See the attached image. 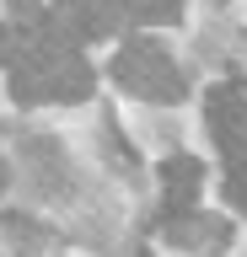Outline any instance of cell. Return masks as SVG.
<instances>
[{
    "label": "cell",
    "mask_w": 247,
    "mask_h": 257,
    "mask_svg": "<svg viewBox=\"0 0 247 257\" xmlns=\"http://www.w3.org/2000/svg\"><path fill=\"white\" fill-rule=\"evenodd\" d=\"M161 188H167L161 209H194L199 188H204V166L194 156H167L161 161Z\"/></svg>",
    "instance_id": "6"
},
{
    "label": "cell",
    "mask_w": 247,
    "mask_h": 257,
    "mask_svg": "<svg viewBox=\"0 0 247 257\" xmlns=\"http://www.w3.org/2000/svg\"><path fill=\"white\" fill-rule=\"evenodd\" d=\"M220 193H226L231 209H242V214H247V166H231L226 182H220Z\"/></svg>",
    "instance_id": "8"
},
{
    "label": "cell",
    "mask_w": 247,
    "mask_h": 257,
    "mask_svg": "<svg viewBox=\"0 0 247 257\" xmlns=\"http://www.w3.org/2000/svg\"><path fill=\"white\" fill-rule=\"evenodd\" d=\"M204 118H210V134L220 145L226 166H247V91L242 86H215L210 102H204Z\"/></svg>",
    "instance_id": "3"
},
{
    "label": "cell",
    "mask_w": 247,
    "mask_h": 257,
    "mask_svg": "<svg viewBox=\"0 0 247 257\" xmlns=\"http://www.w3.org/2000/svg\"><path fill=\"white\" fill-rule=\"evenodd\" d=\"M11 96H17L22 107H38V102H86L92 96V64L75 48V38H65L49 22L17 32Z\"/></svg>",
    "instance_id": "1"
},
{
    "label": "cell",
    "mask_w": 247,
    "mask_h": 257,
    "mask_svg": "<svg viewBox=\"0 0 247 257\" xmlns=\"http://www.w3.org/2000/svg\"><path fill=\"white\" fill-rule=\"evenodd\" d=\"M113 80L140 102H183V75L172 54H167L156 38H129V43L113 54Z\"/></svg>",
    "instance_id": "2"
},
{
    "label": "cell",
    "mask_w": 247,
    "mask_h": 257,
    "mask_svg": "<svg viewBox=\"0 0 247 257\" xmlns=\"http://www.w3.org/2000/svg\"><path fill=\"white\" fill-rule=\"evenodd\" d=\"M183 16V0H140L134 6V22H145V27H161V22H178Z\"/></svg>",
    "instance_id": "7"
},
{
    "label": "cell",
    "mask_w": 247,
    "mask_h": 257,
    "mask_svg": "<svg viewBox=\"0 0 247 257\" xmlns=\"http://www.w3.org/2000/svg\"><path fill=\"white\" fill-rule=\"evenodd\" d=\"M6 230L17 236V246H38V241H43L33 225H27V214H6Z\"/></svg>",
    "instance_id": "9"
},
{
    "label": "cell",
    "mask_w": 247,
    "mask_h": 257,
    "mask_svg": "<svg viewBox=\"0 0 247 257\" xmlns=\"http://www.w3.org/2000/svg\"><path fill=\"white\" fill-rule=\"evenodd\" d=\"M11 16L27 22V27H38V22H43V6H38V0H11Z\"/></svg>",
    "instance_id": "10"
},
{
    "label": "cell",
    "mask_w": 247,
    "mask_h": 257,
    "mask_svg": "<svg viewBox=\"0 0 247 257\" xmlns=\"http://www.w3.org/2000/svg\"><path fill=\"white\" fill-rule=\"evenodd\" d=\"M129 11L124 0H59V11H54V27L65 32V38H108L118 27V16Z\"/></svg>",
    "instance_id": "5"
},
{
    "label": "cell",
    "mask_w": 247,
    "mask_h": 257,
    "mask_svg": "<svg viewBox=\"0 0 247 257\" xmlns=\"http://www.w3.org/2000/svg\"><path fill=\"white\" fill-rule=\"evenodd\" d=\"M161 230L172 246H188V252H226L231 246V225L215 214H199V209H161Z\"/></svg>",
    "instance_id": "4"
},
{
    "label": "cell",
    "mask_w": 247,
    "mask_h": 257,
    "mask_svg": "<svg viewBox=\"0 0 247 257\" xmlns=\"http://www.w3.org/2000/svg\"><path fill=\"white\" fill-rule=\"evenodd\" d=\"M11 54H17V32L0 27V64H11Z\"/></svg>",
    "instance_id": "11"
}]
</instances>
